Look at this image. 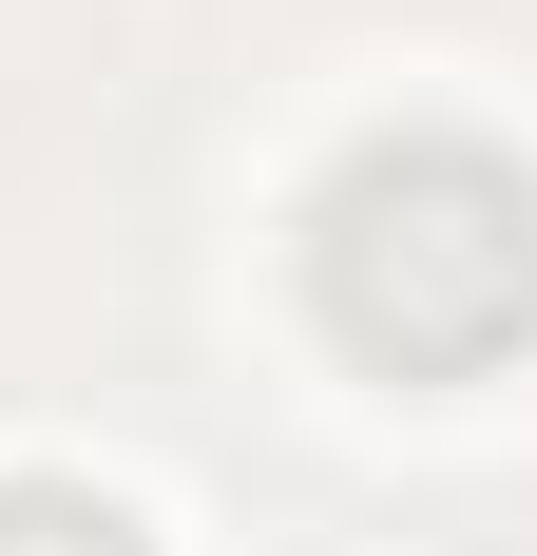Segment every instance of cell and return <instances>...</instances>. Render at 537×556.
Returning a JSON list of instances; mask_svg holds the SVG:
<instances>
[{
  "instance_id": "1",
  "label": "cell",
  "mask_w": 537,
  "mask_h": 556,
  "mask_svg": "<svg viewBox=\"0 0 537 556\" xmlns=\"http://www.w3.org/2000/svg\"><path fill=\"white\" fill-rule=\"evenodd\" d=\"M308 307L403 384L519 365L537 345V173L480 135H365L308 192Z\"/></svg>"
},
{
  "instance_id": "2",
  "label": "cell",
  "mask_w": 537,
  "mask_h": 556,
  "mask_svg": "<svg viewBox=\"0 0 537 556\" xmlns=\"http://www.w3.org/2000/svg\"><path fill=\"white\" fill-rule=\"evenodd\" d=\"M0 556H154L97 480H0Z\"/></svg>"
}]
</instances>
